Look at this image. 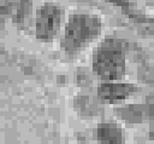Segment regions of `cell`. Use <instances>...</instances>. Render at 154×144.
Segmentation results:
<instances>
[{
    "mask_svg": "<svg viewBox=\"0 0 154 144\" xmlns=\"http://www.w3.org/2000/svg\"><path fill=\"white\" fill-rule=\"evenodd\" d=\"M101 19L96 15L91 13H73L70 16L64 36L61 40V47L67 52H77L85 45L93 41L101 31Z\"/></svg>",
    "mask_w": 154,
    "mask_h": 144,
    "instance_id": "cell-1",
    "label": "cell"
},
{
    "mask_svg": "<svg viewBox=\"0 0 154 144\" xmlns=\"http://www.w3.org/2000/svg\"><path fill=\"white\" fill-rule=\"evenodd\" d=\"M93 69L101 79H119L125 71L124 42L116 38L105 39L93 54Z\"/></svg>",
    "mask_w": 154,
    "mask_h": 144,
    "instance_id": "cell-2",
    "label": "cell"
},
{
    "mask_svg": "<svg viewBox=\"0 0 154 144\" xmlns=\"http://www.w3.org/2000/svg\"><path fill=\"white\" fill-rule=\"evenodd\" d=\"M61 10L54 4L42 5L36 13V36L42 41H51L58 33Z\"/></svg>",
    "mask_w": 154,
    "mask_h": 144,
    "instance_id": "cell-3",
    "label": "cell"
},
{
    "mask_svg": "<svg viewBox=\"0 0 154 144\" xmlns=\"http://www.w3.org/2000/svg\"><path fill=\"white\" fill-rule=\"evenodd\" d=\"M137 87L132 83L124 82H103L97 87V97L106 103H114L134 94Z\"/></svg>",
    "mask_w": 154,
    "mask_h": 144,
    "instance_id": "cell-4",
    "label": "cell"
},
{
    "mask_svg": "<svg viewBox=\"0 0 154 144\" xmlns=\"http://www.w3.org/2000/svg\"><path fill=\"white\" fill-rule=\"evenodd\" d=\"M96 139L101 144H123V133L117 123L102 122L96 127Z\"/></svg>",
    "mask_w": 154,
    "mask_h": 144,
    "instance_id": "cell-5",
    "label": "cell"
},
{
    "mask_svg": "<svg viewBox=\"0 0 154 144\" xmlns=\"http://www.w3.org/2000/svg\"><path fill=\"white\" fill-rule=\"evenodd\" d=\"M146 108V106H144ZM142 105H126L122 106L116 110V114L124 121L128 122H141L144 117L147 109H144Z\"/></svg>",
    "mask_w": 154,
    "mask_h": 144,
    "instance_id": "cell-6",
    "label": "cell"
},
{
    "mask_svg": "<svg viewBox=\"0 0 154 144\" xmlns=\"http://www.w3.org/2000/svg\"><path fill=\"white\" fill-rule=\"evenodd\" d=\"M30 2H18V4H11L10 13L14 22H22L24 16L30 13Z\"/></svg>",
    "mask_w": 154,
    "mask_h": 144,
    "instance_id": "cell-7",
    "label": "cell"
},
{
    "mask_svg": "<svg viewBox=\"0 0 154 144\" xmlns=\"http://www.w3.org/2000/svg\"><path fill=\"white\" fill-rule=\"evenodd\" d=\"M77 108L84 115H91V109L94 108V104L90 102L89 97H78V99H76V109Z\"/></svg>",
    "mask_w": 154,
    "mask_h": 144,
    "instance_id": "cell-8",
    "label": "cell"
},
{
    "mask_svg": "<svg viewBox=\"0 0 154 144\" xmlns=\"http://www.w3.org/2000/svg\"><path fill=\"white\" fill-rule=\"evenodd\" d=\"M147 114L150 120V127H149V138L154 140V97H148L147 99Z\"/></svg>",
    "mask_w": 154,
    "mask_h": 144,
    "instance_id": "cell-9",
    "label": "cell"
}]
</instances>
